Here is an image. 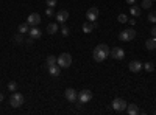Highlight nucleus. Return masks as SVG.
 Segmentation results:
<instances>
[{
    "label": "nucleus",
    "mask_w": 156,
    "mask_h": 115,
    "mask_svg": "<svg viewBox=\"0 0 156 115\" xmlns=\"http://www.w3.org/2000/svg\"><path fill=\"white\" fill-rule=\"evenodd\" d=\"M109 52H111V48L106 45V44H98L95 48H94V52H92V56L97 62H103L108 56H109Z\"/></svg>",
    "instance_id": "f257e3e1"
},
{
    "label": "nucleus",
    "mask_w": 156,
    "mask_h": 115,
    "mask_svg": "<svg viewBox=\"0 0 156 115\" xmlns=\"http://www.w3.org/2000/svg\"><path fill=\"white\" fill-rule=\"evenodd\" d=\"M134 37H136V30H133V28L122 30V31L119 33V39H120L122 42H129V41H133Z\"/></svg>",
    "instance_id": "f03ea898"
},
{
    "label": "nucleus",
    "mask_w": 156,
    "mask_h": 115,
    "mask_svg": "<svg viewBox=\"0 0 156 115\" xmlns=\"http://www.w3.org/2000/svg\"><path fill=\"white\" fill-rule=\"evenodd\" d=\"M58 66H59L61 69L70 67V66H72V56H70L69 53H61V55L58 56Z\"/></svg>",
    "instance_id": "7ed1b4c3"
},
{
    "label": "nucleus",
    "mask_w": 156,
    "mask_h": 115,
    "mask_svg": "<svg viewBox=\"0 0 156 115\" xmlns=\"http://www.w3.org/2000/svg\"><path fill=\"white\" fill-rule=\"evenodd\" d=\"M23 101H25V98H23L22 93L12 92V95H11V98H9V104H11L12 107H20V106L23 104Z\"/></svg>",
    "instance_id": "20e7f679"
},
{
    "label": "nucleus",
    "mask_w": 156,
    "mask_h": 115,
    "mask_svg": "<svg viewBox=\"0 0 156 115\" xmlns=\"http://www.w3.org/2000/svg\"><path fill=\"white\" fill-rule=\"evenodd\" d=\"M126 106H128V103H126L123 98H115V100L112 101V109H114L115 112H123V110L126 109Z\"/></svg>",
    "instance_id": "39448f33"
},
{
    "label": "nucleus",
    "mask_w": 156,
    "mask_h": 115,
    "mask_svg": "<svg viewBox=\"0 0 156 115\" xmlns=\"http://www.w3.org/2000/svg\"><path fill=\"white\" fill-rule=\"evenodd\" d=\"M64 96H66V100L69 101V103H78V92L75 90V89H72V87L66 89Z\"/></svg>",
    "instance_id": "423d86ee"
},
{
    "label": "nucleus",
    "mask_w": 156,
    "mask_h": 115,
    "mask_svg": "<svg viewBox=\"0 0 156 115\" xmlns=\"http://www.w3.org/2000/svg\"><path fill=\"white\" fill-rule=\"evenodd\" d=\"M92 100V92L87 90V89H84V90H81L80 93H78V101H80L81 104H86L89 103V101Z\"/></svg>",
    "instance_id": "0eeeda50"
},
{
    "label": "nucleus",
    "mask_w": 156,
    "mask_h": 115,
    "mask_svg": "<svg viewBox=\"0 0 156 115\" xmlns=\"http://www.w3.org/2000/svg\"><path fill=\"white\" fill-rule=\"evenodd\" d=\"M109 56L114 58V59H117V61H122L125 58V50L120 48V47H114L111 52H109Z\"/></svg>",
    "instance_id": "6e6552de"
},
{
    "label": "nucleus",
    "mask_w": 156,
    "mask_h": 115,
    "mask_svg": "<svg viewBox=\"0 0 156 115\" xmlns=\"http://www.w3.org/2000/svg\"><path fill=\"white\" fill-rule=\"evenodd\" d=\"M27 23L30 27H36V25L41 23V14H37V12H31V14L27 17Z\"/></svg>",
    "instance_id": "1a4fd4ad"
},
{
    "label": "nucleus",
    "mask_w": 156,
    "mask_h": 115,
    "mask_svg": "<svg viewBox=\"0 0 156 115\" xmlns=\"http://www.w3.org/2000/svg\"><path fill=\"white\" fill-rule=\"evenodd\" d=\"M98 14H100L98 8L92 6V8H89V9H87V12H86V17H87V20H89V22H95V20L98 19Z\"/></svg>",
    "instance_id": "9d476101"
},
{
    "label": "nucleus",
    "mask_w": 156,
    "mask_h": 115,
    "mask_svg": "<svg viewBox=\"0 0 156 115\" xmlns=\"http://www.w3.org/2000/svg\"><path fill=\"white\" fill-rule=\"evenodd\" d=\"M55 17H56V22L66 23V20L69 19V11H67V9H59L56 14H55Z\"/></svg>",
    "instance_id": "9b49d317"
},
{
    "label": "nucleus",
    "mask_w": 156,
    "mask_h": 115,
    "mask_svg": "<svg viewBox=\"0 0 156 115\" xmlns=\"http://www.w3.org/2000/svg\"><path fill=\"white\" fill-rule=\"evenodd\" d=\"M128 69H129V72L137 73V72H140L142 69H144V64H142L140 61H131L128 64Z\"/></svg>",
    "instance_id": "f8f14e48"
},
{
    "label": "nucleus",
    "mask_w": 156,
    "mask_h": 115,
    "mask_svg": "<svg viewBox=\"0 0 156 115\" xmlns=\"http://www.w3.org/2000/svg\"><path fill=\"white\" fill-rule=\"evenodd\" d=\"M97 27H98L97 20H95V22H89V20H87V22H84V23H83V27H81V28H83V31H84V33H90V31H94Z\"/></svg>",
    "instance_id": "ddd939ff"
},
{
    "label": "nucleus",
    "mask_w": 156,
    "mask_h": 115,
    "mask_svg": "<svg viewBox=\"0 0 156 115\" xmlns=\"http://www.w3.org/2000/svg\"><path fill=\"white\" fill-rule=\"evenodd\" d=\"M28 34H30V37H33V39H39V37L42 36V31L39 30V28H37V25H36V27H31V28H30Z\"/></svg>",
    "instance_id": "4468645a"
},
{
    "label": "nucleus",
    "mask_w": 156,
    "mask_h": 115,
    "mask_svg": "<svg viewBox=\"0 0 156 115\" xmlns=\"http://www.w3.org/2000/svg\"><path fill=\"white\" fill-rule=\"evenodd\" d=\"M47 70H48V73H50L51 76H59V73H61V67L58 66V64L48 66V67H47Z\"/></svg>",
    "instance_id": "2eb2a0df"
},
{
    "label": "nucleus",
    "mask_w": 156,
    "mask_h": 115,
    "mask_svg": "<svg viewBox=\"0 0 156 115\" xmlns=\"http://www.w3.org/2000/svg\"><path fill=\"white\" fill-rule=\"evenodd\" d=\"M125 110L128 112V115H137V113H140V110H139V107L136 104H128Z\"/></svg>",
    "instance_id": "dca6fc26"
},
{
    "label": "nucleus",
    "mask_w": 156,
    "mask_h": 115,
    "mask_svg": "<svg viewBox=\"0 0 156 115\" xmlns=\"http://www.w3.org/2000/svg\"><path fill=\"white\" fill-rule=\"evenodd\" d=\"M145 48L150 50V52H153V50L156 48V37H150V39L145 41Z\"/></svg>",
    "instance_id": "f3484780"
},
{
    "label": "nucleus",
    "mask_w": 156,
    "mask_h": 115,
    "mask_svg": "<svg viewBox=\"0 0 156 115\" xmlns=\"http://www.w3.org/2000/svg\"><path fill=\"white\" fill-rule=\"evenodd\" d=\"M58 30H59V27H58V23H48L47 25V33L48 34H55V33H58Z\"/></svg>",
    "instance_id": "a211bd4d"
},
{
    "label": "nucleus",
    "mask_w": 156,
    "mask_h": 115,
    "mask_svg": "<svg viewBox=\"0 0 156 115\" xmlns=\"http://www.w3.org/2000/svg\"><path fill=\"white\" fill-rule=\"evenodd\" d=\"M53 64H58V58H55L53 55H48V56L45 58V67L53 66Z\"/></svg>",
    "instance_id": "6ab92c4d"
},
{
    "label": "nucleus",
    "mask_w": 156,
    "mask_h": 115,
    "mask_svg": "<svg viewBox=\"0 0 156 115\" xmlns=\"http://www.w3.org/2000/svg\"><path fill=\"white\" fill-rule=\"evenodd\" d=\"M17 31H19V33H22V34L28 33V31H30V25H28L27 22H25V23H20L19 27H17Z\"/></svg>",
    "instance_id": "aec40b11"
},
{
    "label": "nucleus",
    "mask_w": 156,
    "mask_h": 115,
    "mask_svg": "<svg viewBox=\"0 0 156 115\" xmlns=\"http://www.w3.org/2000/svg\"><path fill=\"white\" fill-rule=\"evenodd\" d=\"M12 41H14L16 44H23V42H25V39H23V34L17 31V33L14 34V37H12Z\"/></svg>",
    "instance_id": "412c9836"
},
{
    "label": "nucleus",
    "mask_w": 156,
    "mask_h": 115,
    "mask_svg": "<svg viewBox=\"0 0 156 115\" xmlns=\"http://www.w3.org/2000/svg\"><path fill=\"white\" fill-rule=\"evenodd\" d=\"M129 12H131L133 17H139V16H140V8H139V6H131Z\"/></svg>",
    "instance_id": "4be33fe9"
},
{
    "label": "nucleus",
    "mask_w": 156,
    "mask_h": 115,
    "mask_svg": "<svg viewBox=\"0 0 156 115\" xmlns=\"http://www.w3.org/2000/svg\"><path fill=\"white\" fill-rule=\"evenodd\" d=\"M8 90L9 92H16L17 90V83L16 81H9L8 83Z\"/></svg>",
    "instance_id": "5701e85b"
},
{
    "label": "nucleus",
    "mask_w": 156,
    "mask_h": 115,
    "mask_svg": "<svg viewBox=\"0 0 156 115\" xmlns=\"http://www.w3.org/2000/svg\"><path fill=\"white\" fill-rule=\"evenodd\" d=\"M142 8L144 9H150L151 8V5H153V0H142Z\"/></svg>",
    "instance_id": "b1692460"
},
{
    "label": "nucleus",
    "mask_w": 156,
    "mask_h": 115,
    "mask_svg": "<svg viewBox=\"0 0 156 115\" xmlns=\"http://www.w3.org/2000/svg\"><path fill=\"white\" fill-rule=\"evenodd\" d=\"M117 20H119L120 23H126V22H128V16L122 12V14H119V16H117Z\"/></svg>",
    "instance_id": "393cba45"
},
{
    "label": "nucleus",
    "mask_w": 156,
    "mask_h": 115,
    "mask_svg": "<svg viewBox=\"0 0 156 115\" xmlns=\"http://www.w3.org/2000/svg\"><path fill=\"white\" fill-rule=\"evenodd\" d=\"M148 22H151V23H156V11H151L150 14H148Z\"/></svg>",
    "instance_id": "a878e982"
},
{
    "label": "nucleus",
    "mask_w": 156,
    "mask_h": 115,
    "mask_svg": "<svg viewBox=\"0 0 156 115\" xmlns=\"http://www.w3.org/2000/svg\"><path fill=\"white\" fill-rule=\"evenodd\" d=\"M144 69H145L147 72H153V70H154V66H153L151 62H145V64H144Z\"/></svg>",
    "instance_id": "bb28decb"
},
{
    "label": "nucleus",
    "mask_w": 156,
    "mask_h": 115,
    "mask_svg": "<svg viewBox=\"0 0 156 115\" xmlns=\"http://www.w3.org/2000/svg\"><path fill=\"white\" fill-rule=\"evenodd\" d=\"M59 30H61V33H62V36H69V33H70V30H69V27H66V25H62V27H61Z\"/></svg>",
    "instance_id": "cd10ccee"
},
{
    "label": "nucleus",
    "mask_w": 156,
    "mask_h": 115,
    "mask_svg": "<svg viewBox=\"0 0 156 115\" xmlns=\"http://www.w3.org/2000/svg\"><path fill=\"white\" fill-rule=\"evenodd\" d=\"M56 3H58V0H45V5L50 6V8H55Z\"/></svg>",
    "instance_id": "c85d7f7f"
},
{
    "label": "nucleus",
    "mask_w": 156,
    "mask_h": 115,
    "mask_svg": "<svg viewBox=\"0 0 156 115\" xmlns=\"http://www.w3.org/2000/svg\"><path fill=\"white\" fill-rule=\"evenodd\" d=\"M45 14H47L48 17H51V16H53V8H50V6H48L47 11H45Z\"/></svg>",
    "instance_id": "c756f323"
},
{
    "label": "nucleus",
    "mask_w": 156,
    "mask_h": 115,
    "mask_svg": "<svg viewBox=\"0 0 156 115\" xmlns=\"http://www.w3.org/2000/svg\"><path fill=\"white\" fill-rule=\"evenodd\" d=\"M151 37H156V25L151 28Z\"/></svg>",
    "instance_id": "7c9ffc66"
},
{
    "label": "nucleus",
    "mask_w": 156,
    "mask_h": 115,
    "mask_svg": "<svg viewBox=\"0 0 156 115\" xmlns=\"http://www.w3.org/2000/svg\"><path fill=\"white\" fill-rule=\"evenodd\" d=\"M33 41H34V39H33V37H28V39H27V41H25V42H27L28 45H31V44H33Z\"/></svg>",
    "instance_id": "2f4dec72"
},
{
    "label": "nucleus",
    "mask_w": 156,
    "mask_h": 115,
    "mask_svg": "<svg viewBox=\"0 0 156 115\" xmlns=\"http://www.w3.org/2000/svg\"><path fill=\"white\" fill-rule=\"evenodd\" d=\"M125 2H126V3H128V5H133V3H134V2H136V0H125Z\"/></svg>",
    "instance_id": "473e14b6"
},
{
    "label": "nucleus",
    "mask_w": 156,
    "mask_h": 115,
    "mask_svg": "<svg viewBox=\"0 0 156 115\" xmlns=\"http://www.w3.org/2000/svg\"><path fill=\"white\" fill-rule=\"evenodd\" d=\"M136 23V19H129V25H134Z\"/></svg>",
    "instance_id": "72a5a7b5"
},
{
    "label": "nucleus",
    "mask_w": 156,
    "mask_h": 115,
    "mask_svg": "<svg viewBox=\"0 0 156 115\" xmlns=\"http://www.w3.org/2000/svg\"><path fill=\"white\" fill-rule=\"evenodd\" d=\"M3 98H5V96H3V93H0V103L3 101Z\"/></svg>",
    "instance_id": "f704fd0d"
},
{
    "label": "nucleus",
    "mask_w": 156,
    "mask_h": 115,
    "mask_svg": "<svg viewBox=\"0 0 156 115\" xmlns=\"http://www.w3.org/2000/svg\"><path fill=\"white\" fill-rule=\"evenodd\" d=\"M154 113H156V110H154Z\"/></svg>",
    "instance_id": "c9c22d12"
},
{
    "label": "nucleus",
    "mask_w": 156,
    "mask_h": 115,
    "mask_svg": "<svg viewBox=\"0 0 156 115\" xmlns=\"http://www.w3.org/2000/svg\"><path fill=\"white\" fill-rule=\"evenodd\" d=\"M153 2H154V0H153Z\"/></svg>",
    "instance_id": "e433bc0d"
}]
</instances>
